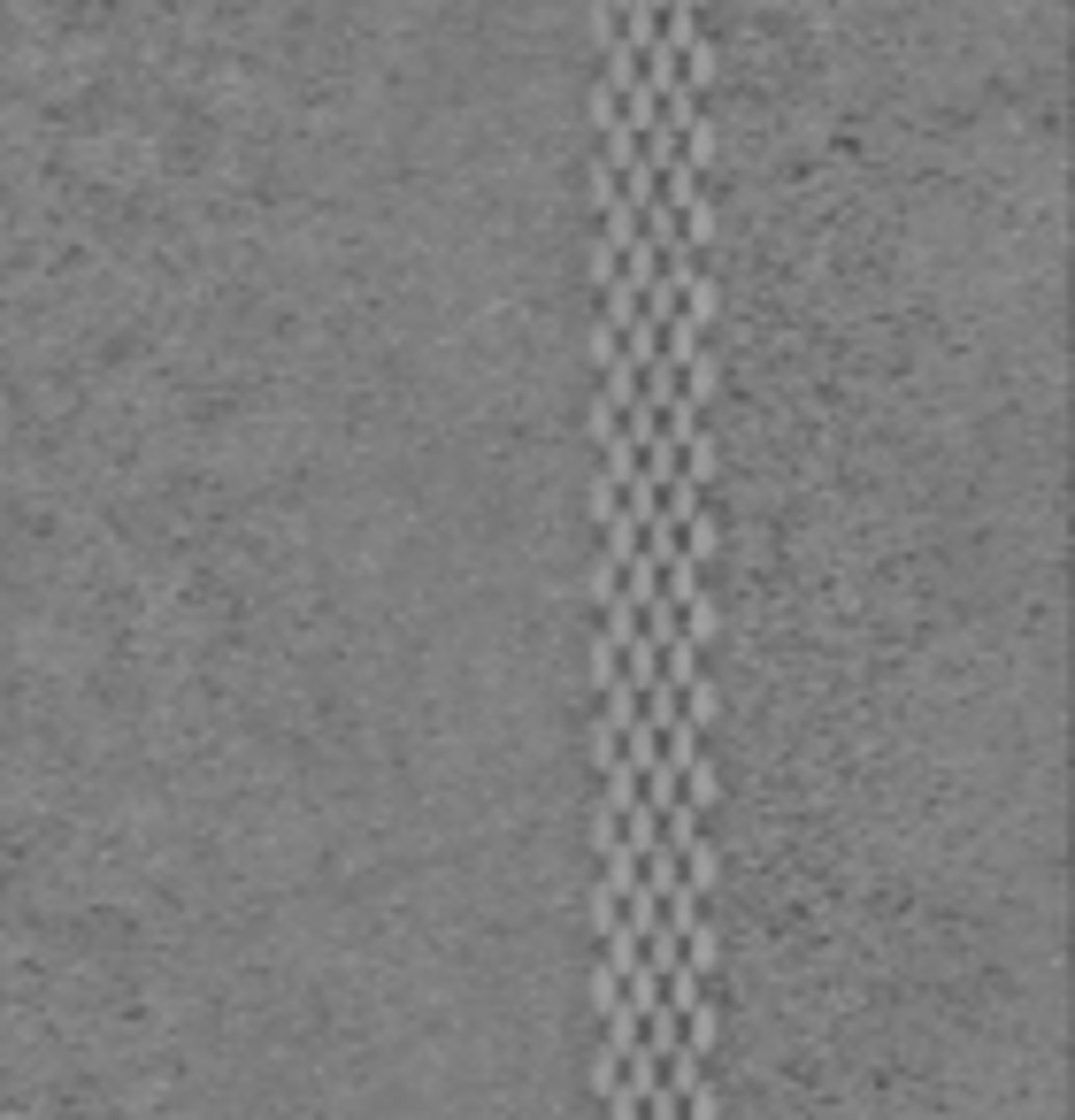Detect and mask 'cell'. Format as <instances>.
<instances>
[{"instance_id":"cell-5","label":"cell","mask_w":1075,"mask_h":1120,"mask_svg":"<svg viewBox=\"0 0 1075 1120\" xmlns=\"http://www.w3.org/2000/svg\"><path fill=\"white\" fill-rule=\"evenodd\" d=\"M584 185H592V208H599V215H608V208L622 200V176H615L608 162H592V176H584Z\"/></svg>"},{"instance_id":"cell-1","label":"cell","mask_w":1075,"mask_h":1120,"mask_svg":"<svg viewBox=\"0 0 1075 1120\" xmlns=\"http://www.w3.org/2000/svg\"><path fill=\"white\" fill-rule=\"evenodd\" d=\"M630 805H638V775L615 760V768H608V783H599V814H608V821H622Z\"/></svg>"},{"instance_id":"cell-11","label":"cell","mask_w":1075,"mask_h":1120,"mask_svg":"<svg viewBox=\"0 0 1075 1120\" xmlns=\"http://www.w3.org/2000/svg\"><path fill=\"white\" fill-rule=\"evenodd\" d=\"M592 115H599V124H615V115H622V92L599 85V92H592Z\"/></svg>"},{"instance_id":"cell-3","label":"cell","mask_w":1075,"mask_h":1120,"mask_svg":"<svg viewBox=\"0 0 1075 1120\" xmlns=\"http://www.w3.org/2000/svg\"><path fill=\"white\" fill-rule=\"evenodd\" d=\"M599 246H608L615 262L638 246V208H630V200H615V208H608V230H599Z\"/></svg>"},{"instance_id":"cell-2","label":"cell","mask_w":1075,"mask_h":1120,"mask_svg":"<svg viewBox=\"0 0 1075 1120\" xmlns=\"http://www.w3.org/2000/svg\"><path fill=\"white\" fill-rule=\"evenodd\" d=\"M599 323H608V330H630V323H638V284L615 277L608 292H599Z\"/></svg>"},{"instance_id":"cell-6","label":"cell","mask_w":1075,"mask_h":1120,"mask_svg":"<svg viewBox=\"0 0 1075 1120\" xmlns=\"http://www.w3.org/2000/svg\"><path fill=\"white\" fill-rule=\"evenodd\" d=\"M592 929H599V936L622 929V898H615V891H592Z\"/></svg>"},{"instance_id":"cell-8","label":"cell","mask_w":1075,"mask_h":1120,"mask_svg":"<svg viewBox=\"0 0 1075 1120\" xmlns=\"http://www.w3.org/2000/svg\"><path fill=\"white\" fill-rule=\"evenodd\" d=\"M592 1006H599V1013H615V1006H622V982H615L608 967H592Z\"/></svg>"},{"instance_id":"cell-10","label":"cell","mask_w":1075,"mask_h":1120,"mask_svg":"<svg viewBox=\"0 0 1075 1120\" xmlns=\"http://www.w3.org/2000/svg\"><path fill=\"white\" fill-rule=\"evenodd\" d=\"M615 430H622V415H615V407H599V400H592V438H599V445H608V438H615Z\"/></svg>"},{"instance_id":"cell-4","label":"cell","mask_w":1075,"mask_h":1120,"mask_svg":"<svg viewBox=\"0 0 1075 1120\" xmlns=\"http://www.w3.org/2000/svg\"><path fill=\"white\" fill-rule=\"evenodd\" d=\"M592 683H599V691H608V683H622V645L592 637Z\"/></svg>"},{"instance_id":"cell-9","label":"cell","mask_w":1075,"mask_h":1120,"mask_svg":"<svg viewBox=\"0 0 1075 1120\" xmlns=\"http://www.w3.org/2000/svg\"><path fill=\"white\" fill-rule=\"evenodd\" d=\"M592 31H599V47H615L622 38V8H592Z\"/></svg>"},{"instance_id":"cell-7","label":"cell","mask_w":1075,"mask_h":1120,"mask_svg":"<svg viewBox=\"0 0 1075 1120\" xmlns=\"http://www.w3.org/2000/svg\"><path fill=\"white\" fill-rule=\"evenodd\" d=\"M592 361H599V368H615V361H622V330L592 323Z\"/></svg>"}]
</instances>
